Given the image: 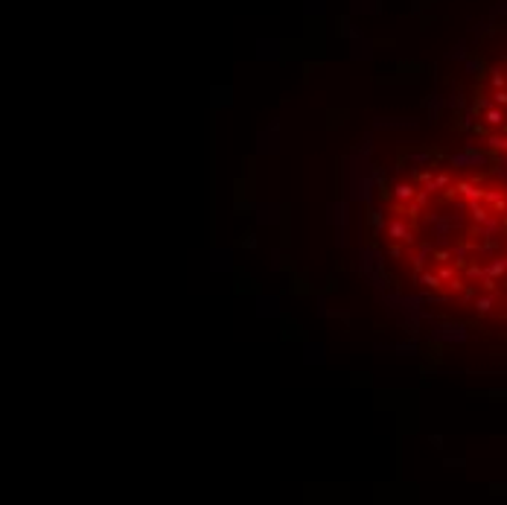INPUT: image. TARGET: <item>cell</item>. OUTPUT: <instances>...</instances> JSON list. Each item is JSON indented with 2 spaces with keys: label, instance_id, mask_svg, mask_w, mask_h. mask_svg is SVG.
<instances>
[{
  "label": "cell",
  "instance_id": "1",
  "mask_svg": "<svg viewBox=\"0 0 507 505\" xmlns=\"http://www.w3.org/2000/svg\"><path fill=\"white\" fill-rule=\"evenodd\" d=\"M376 237L411 289L507 327V176L408 167L379 190Z\"/></svg>",
  "mask_w": 507,
  "mask_h": 505
},
{
  "label": "cell",
  "instance_id": "2",
  "mask_svg": "<svg viewBox=\"0 0 507 505\" xmlns=\"http://www.w3.org/2000/svg\"><path fill=\"white\" fill-rule=\"evenodd\" d=\"M469 126L478 146L507 164V47L493 53L475 79Z\"/></svg>",
  "mask_w": 507,
  "mask_h": 505
}]
</instances>
